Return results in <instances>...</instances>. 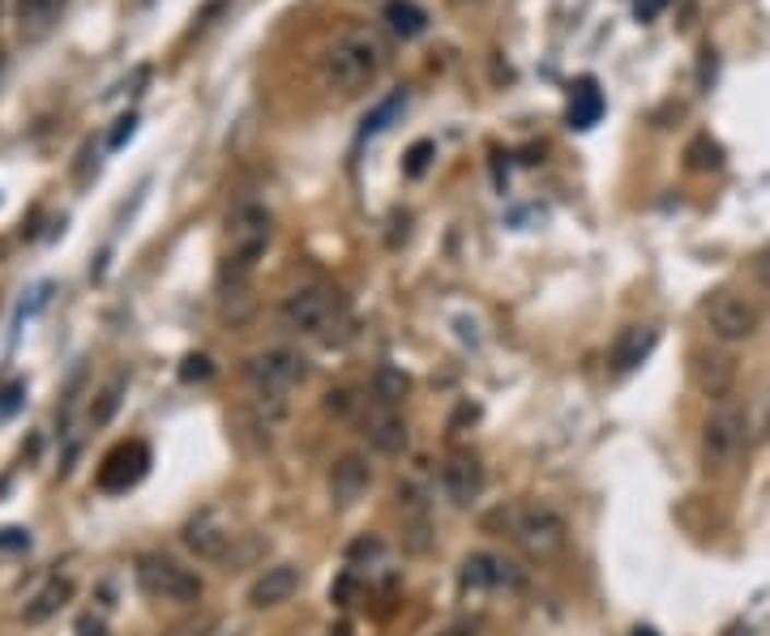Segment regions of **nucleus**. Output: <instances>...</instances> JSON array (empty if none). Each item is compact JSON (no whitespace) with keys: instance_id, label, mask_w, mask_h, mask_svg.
<instances>
[{"instance_id":"1","label":"nucleus","mask_w":770,"mask_h":636,"mask_svg":"<svg viewBox=\"0 0 770 636\" xmlns=\"http://www.w3.org/2000/svg\"><path fill=\"white\" fill-rule=\"evenodd\" d=\"M488 530L506 535L535 564L557 560L569 547V521L561 517V508H553L548 500H510V504L493 508L488 513Z\"/></svg>"},{"instance_id":"2","label":"nucleus","mask_w":770,"mask_h":636,"mask_svg":"<svg viewBox=\"0 0 770 636\" xmlns=\"http://www.w3.org/2000/svg\"><path fill=\"white\" fill-rule=\"evenodd\" d=\"M381 69H386V44H381V35L377 31H368V26H352V31H343L325 56H321V82H325V91H334V95H359V91H368L377 77H381Z\"/></svg>"},{"instance_id":"3","label":"nucleus","mask_w":770,"mask_h":636,"mask_svg":"<svg viewBox=\"0 0 770 636\" xmlns=\"http://www.w3.org/2000/svg\"><path fill=\"white\" fill-rule=\"evenodd\" d=\"M283 325L300 338H334L339 325H347L343 295L334 287H300L283 299Z\"/></svg>"},{"instance_id":"4","label":"nucleus","mask_w":770,"mask_h":636,"mask_svg":"<svg viewBox=\"0 0 770 636\" xmlns=\"http://www.w3.org/2000/svg\"><path fill=\"white\" fill-rule=\"evenodd\" d=\"M138 586L146 598L154 602H180V607H189V602H198L205 593V581L193 573V568H185L180 560H171V555H138Z\"/></svg>"},{"instance_id":"5","label":"nucleus","mask_w":770,"mask_h":636,"mask_svg":"<svg viewBox=\"0 0 770 636\" xmlns=\"http://www.w3.org/2000/svg\"><path fill=\"white\" fill-rule=\"evenodd\" d=\"M270 231H274V218L257 201H245L232 214V223H227V244H232L227 248V269H232V278H249L253 274L257 256L270 244Z\"/></svg>"},{"instance_id":"6","label":"nucleus","mask_w":770,"mask_h":636,"mask_svg":"<svg viewBox=\"0 0 770 636\" xmlns=\"http://www.w3.org/2000/svg\"><path fill=\"white\" fill-rule=\"evenodd\" d=\"M305 359L287 346H270V350H257L253 359L245 363V381L249 389L261 397V401H283L287 393L305 381Z\"/></svg>"},{"instance_id":"7","label":"nucleus","mask_w":770,"mask_h":636,"mask_svg":"<svg viewBox=\"0 0 770 636\" xmlns=\"http://www.w3.org/2000/svg\"><path fill=\"white\" fill-rule=\"evenodd\" d=\"M762 325V308L741 291H715L707 299V329L711 338L719 343L736 346V343H749Z\"/></svg>"},{"instance_id":"8","label":"nucleus","mask_w":770,"mask_h":636,"mask_svg":"<svg viewBox=\"0 0 770 636\" xmlns=\"http://www.w3.org/2000/svg\"><path fill=\"white\" fill-rule=\"evenodd\" d=\"M749 441V419H745V410H736V406H719L715 415L707 419V428H702V453H707V466H732L736 457H741V448Z\"/></svg>"},{"instance_id":"9","label":"nucleus","mask_w":770,"mask_h":636,"mask_svg":"<svg viewBox=\"0 0 770 636\" xmlns=\"http://www.w3.org/2000/svg\"><path fill=\"white\" fill-rule=\"evenodd\" d=\"M359 432H364L368 448H377L381 457H399L407 448V423H403L399 406H390V401H377V397L359 401Z\"/></svg>"},{"instance_id":"10","label":"nucleus","mask_w":770,"mask_h":636,"mask_svg":"<svg viewBox=\"0 0 770 636\" xmlns=\"http://www.w3.org/2000/svg\"><path fill=\"white\" fill-rule=\"evenodd\" d=\"M146 470H151V448L142 441H125L103 457L95 483H99V491H107V495H120V491L138 488V483L146 479Z\"/></svg>"},{"instance_id":"11","label":"nucleus","mask_w":770,"mask_h":636,"mask_svg":"<svg viewBox=\"0 0 770 636\" xmlns=\"http://www.w3.org/2000/svg\"><path fill=\"white\" fill-rule=\"evenodd\" d=\"M180 542L198 555V560H205V564H218V560H227V551H232V542H236V535H232V526L218 517V513H198V517H189L185 521V530H180Z\"/></svg>"},{"instance_id":"12","label":"nucleus","mask_w":770,"mask_h":636,"mask_svg":"<svg viewBox=\"0 0 770 636\" xmlns=\"http://www.w3.org/2000/svg\"><path fill=\"white\" fill-rule=\"evenodd\" d=\"M325 488H330V500H334L339 508L359 504V500L368 495V488H372V466H368V457H359V453L334 457V466H330V475H325Z\"/></svg>"},{"instance_id":"13","label":"nucleus","mask_w":770,"mask_h":636,"mask_svg":"<svg viewBox=\"0 0 770 636\" xmlns=\"http://www.w3.org/2000/svg\"><path fill=\"white\" fill-rule=\"evenodd\" d=\"M441 488L450 495V504H459V508L475 504L484 495V461L475 453H466V448L450 453L446 466H441Z\"/></svg>"},{"instance_id":"14","label":"nucleus","mask_w":770,"mask_h":636,"mask_svg":"<svg viewBox=\"0 0 770 636\" xmlns=\"http://www.w3.org/2000/svg\"><path fill=\"white\" fill-rule=\"evenodd\" d=\"M399 521H403V542H407L411 555H424L433 547V513H428V500L419 491L403 483L399 488Z\"/></svg>"},{"instance_id":"15","label":"nucleus","mask_w":770,"mask_h":636,"mask_svg":"<svg viewBox=\"0 0 770 636\" xmlns=\"http://www.w3.org/2000/svg\"><path fill=\"white\" fill-rule=\"evenodd\" d=\"M300 589V568L296 564H270L253 586H249V607L253 611H274L283 602H292Z\"/></svg>"},{"instance_id":"16","label":"nucleus","mask_w":770,"mask_h":636,"mask_svg":"<svg viewBox=\"0 0 770 636\" xmlns=\"http://www.w3.org/2000/svg\"><path fill=\"white\" fill-rule=\"evenodd\" d=\"M655 346H660V334L651 325H625L613 338L608 363H613V372H633V368H642L651 359Z\"/></svg>"},{"instance_id":"17","label":"nucleus","mask_w":770,"mask_h":636,"mask_svg":"<svg viewBox=\"0 0 770 636\" xmlns=\"http://www.w3.org/2000/svg\"><path fill=\"white\" fill-rule=\"evenodd\" d=\"M64 17V0H17V35L22 44H44Z\"/></svg>"},{"instance_id":"18","label":"nucleus","mask_w":770,"mask_h":636,"mask_svg":"<svg viewBox=\"0 0 770 636\" xmlns=\"http://www.w3.org/2000/svg\"><path fill=\"white\" fill-rule=\"evenodd\" d=\"M69 598H73V581L56 573V577H48V581L39 586V593L22 607V620H26V624H44V620H51Z\"/></svg>"},{"instance_id":"19","label":"nucleus","mask_w":770,"mask_h":636,"mask_svg":"<svg viewBox=\"0 0 770 636\" xmlns=\"http://www.w3.org/2000/svg\"><path fill=\"white\" fill-rule=\"evenodd\" d=\"M694 381L707 397H723L736 381V363L727 355H694Z\"/></svg>"},{"instance_id":"20","label":"nucleus","mask_w":770,"mask_h":636,"mask_svg":"<svg viewBox=\"0 0 770 636\" xmlns=\"http://www.w3.org/2000/svg\"><path fill=\"white\" fill-rule=\"evenodd\" d=\"M459 581H462V589H497L506 581V564H501L497 555H488V551H475V555L462 560Z\"/></svg>"},{"instance_id":"21","label":"nucleus","mask_w":770,"mask_h":636,"mask_svg":"<svg viewBox=\"0 0 770 636\" xmlns=\"http://www.w3.org/2000/svg\"><path fill=\"white\" fill-rule=\"evenodd\" d=\"M600 116H604V95H600V86L587 77V82H578L573 95H569V129H595Z\"/></svg>"},{"instance_id":"22","label":"nucleus","mask_w":770,"mask_h":636,"mask_svg":"<svg viewBox=\"0 0 770 636\" xmlns=\"http://www.w3.org/2000/svg\"><path fill=\"white\" fill-rule=\"evenodd\" d=\"M386 26L399 35V39H415L428 31V13L415 4V0H390L386 4Z\"/></svg>"},{"instance_id":"23","label":"nucleus","mask_w":770,"mask_h":636,"mask_svg":"<svg viewBox=\"0 0 770 636\" xmlns=\"http://www.w3.org/2000/svg\"><path fill=\"white\" fill-rule=\"evenodd\" d=\"M411 381L399 372V368H390V363H381L377 372H372V397L377 401H390V406H399L403 397H407Z\"/></svg>"},{"instance_id":"24","label":"nucleus","mask_w":770,"mask_h":636,"mask_svg":"<svg viewBox=\"0 0 770 636\" xmlns=\"http://www.w3.org/2000/svg\"><path fill=\"white\" fill-rule=\"evenodd\" d=\"M403 107H407V95H403V91H399V95H390L386 103H377V107L364 116V129H359V133H364V137H377V133H386V129H390V124L403 116Z\"/></svg>"},{"instance_id":"25","label":"nucleus","mask_w":770,"mask_h":636,"mask_svg":"<svg viewBox=\"0 0 770 636\" xmlns=\"http://www.w3.org/2000/svg\"><path fill=\"white\" fill-rule=\"evenodd\" d=\"M685 158H689V167H694V171H719V167H723V149H719V142H711L707 133L689 142Z\"/></svg>"},{"instance_id":"26","label":"nucleus","mask_w":770,"mask_h":636,"mask_svg":"<svg viewBox=\"0 0 770 636\" xmlns=\"http://www.w3.org/2000/svg\"><path fill=\"white\" fill-rule=\"evenodd\" d=\"M120 393H125V381H111V385L99 393V401L91 406V423H95V428H99V423H107V419L116 415V406H120Z\"/></svg>"},{"instance_id":"27","label":"nucleus","mask_w":770,"mask_h":636,"mask_svg":"<svg viewBox=\"0 0 770 636\" xmlns=\"http://www.w3.org/2000/svg\"><path fill=\"white\" fill-rule=\"evenodd\" d=\"M433 154H437L433 142H415V146L407 149V176H424L428 163H433Z\"/></svg>"},{"instance_id":"28","label":"nucleus","mask_w":770,"mask_h":636,"mask_svg":"<svg viewBox=\"0 0 770 636\" xmlns=\"http://www.w3.org/2000/svg\"><path fill=\"white\" fill-rule=\"evenodd\" d=\"M214 628H218V624H214L210 615H198V620H185V624H176V628H171L167 636H214Z\"/></svg>"},{"instance_id":"29","label":"nucleus","mask_w":770,"mask_h":636,"mask_svg":"<svg viewBox=\"0 0 770 636\" xmlns=\"http://www.w3.org/2000/svg\"><path fill=\"white\" fill-rule=\"evenodd\" d=\"M210 372H214V368H210V359H205V355H189V359H185V368H180V376H185V381H205Z\"/></svg>"},{"instance_id":"30","label":"nucleus","mask_w":770,"mask_h":636,"mask_svg":"<svg viewBox=\"0 0 770 636\" xmlns=\"http://www.w3.org/2000/svg\"><path fill=\"white\" fill-rule=\"evenodd\" d=\"M133 124H138V116H120L116 120V129H111V137H107V146H125V137H133Z\"/></svg>"},{"instance_id":"31","label":"nucleus","mask_w":770,"mask_h":636,"mask_svg":"<svg viewBox=\"0 0 770 636\" xmlns=\"http://www.w3.org/2000/svg\"><path fill=\"white\" fill-rule=\"evenodd\" d=\"M664 9H667V0H633V13H638V22H655Z\"/></svg>"},{"instance_id":"32","label":"nucleus","mask_w":770,"mask_h":636,"mask_svg":"<svg viewBox=\"0 0 770 636\" xmlns=\"http://www.w3.org/2000/svg\"><path fill=\"white\" fill-rule=\"evenodd\" d=\"M364 555H381V539H356L347 547V560H364Z\"/></svg>"},{"instance_id":"33","label":"nucleus","mask_w":770,"mask_h":636,"mask_svg":"<svg viewBox=\"0 0 770 636\" xmlns=\"http://www.w3.org/2000/svg\"><path fill=\"white\" fill-rule=\"evenodd\" d=\"M78 636H107V624H103L99 615H82L78 620Z\"/></svg>"},{"instance_id":"34","label":"nucleus","mask_w":770,"mask_h":636,"mask_svg":"<svg viewBox=\"0 0 770 636\" xmlns=\"http://www.w3.org/2000/svg\"><path fill=\"white\" fill-rule=\"evenodd\" d=\"M325 410H334V415H347V410H352V397H347V389L330 393V401H325Z\"/></svg>"},{"instance_id":"35","label":"nucleus","mask_w":770,"mask_h":636,"mask_svg":"<svg viewBox=\"0 0 770 636\" xmlns=\"http://www.w3.org/2000/svg\"><path fill=\"white\" fill-rule=\"evenodd\" d=\"M17 393H22V385H9V389L0 393V415H9L17 406Z\"/></svg>"},{"instance_id":"36","label":"nucleus","mask_w":770,"mask_h":636,"mask_svg":"<svg viewBox=\"0 0 770 636\" xmlns=\"http://www.w3.org/2000/svg\"><path fill=\"white\" fill-rule=\"evenodd\" d=\"M758 278H762V283L770 287V244L762 248V256H758Z\"/></svg>"},{"instance_id":"37","label":"nucleus","mask_w":770,"mask_h":636,"mask_svg":"<svg viewBox=\"0 0 770 636\" xmlns=\"http://www.w3.org/2000/svg\"><path fill=\"white\" fill-rule=\"evenodd\" d=\"M441 636H475V628H471V624H459V628H446Z\"/></svg>"},{"instance_id":"38","label":"nucleus","mask_w":770,"mask_h":636,"mask_svg":"<svg viewBox=\"0 0 770 636\" xmlns=\"http://www.w3.org/2000/svg\"><path fill=\"white\" fill-rule=\"evenodd\" d=\"M629 636H660V633H655V628H633Z\"/></svg>"}]
</instances>
